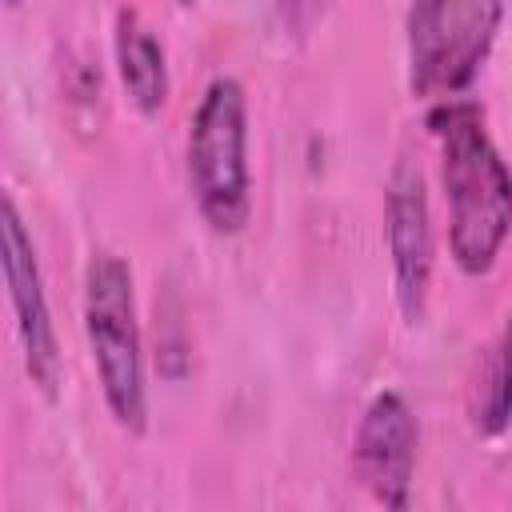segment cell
<instances>
[{
    "label": "cell",
    "mask_w": 512,
    "mask_h": 512,
    "mask_svg": "<svg viewBox=\"0 0 512 512\" xmlns=\"http://www.w3.org/2000/svg\"><path fill=\"white\" fill-rule=\"evenodd\" d=\"M428 132L440 152L448 256L464 276H488L512 232V168L468 96L428 104Z\"/></svg>",
    "instance_id": "cell-1"
},
{
    "label": "cell",
    "mask_w": 512,
    "mask_h": 512,
    "mask_svg": "<svg viewBox=\"0 0 512 512\" xmlns=\"http://www.w3.org/2000/svg\"><path fill=\"white\" fill-rule=\"evenodd\" d=\"M84 340L100 380V396L120 432L144 436L148 428V380H144V332L136 312V284L124 256L100 248L84 264Z\"/></svg>",
    "instance_id": "cell-2"
},
{
    "label": "cell",
    "mask_w": 512,
    "mask_h": 512,
    "mask_svg": "<svg viewBox=\"0 0 512 512\" xmlns=\"http://www.w3.org/2000/svg\"><path fill=\"white\" fill-rule=\"evenodd\" d=\"M188 188L216 236H236L252 216L248 92L236 76H212L188 120Z\"/></svg>",
    "instance_id": "cell-3"
},
{
    "label": "cell",
    "mask_w": 512,
    "mask_h": 512,
    "mask_svg": "<svg viewBox=\"0 0 512 512\" xmlns=\"http://www.w3.org/2000/svg\"><path fill=\"white\" fill-rule=\"evenodd\" d=\"M508 0H408L404 56L412 96L440 104L472 88L500 36Z\"/></svg>",
    "instance_id": "cell-4"
},
{
    "label": "cell",
    "mask_w": 512,
    "mask_h": 512,
    "mask_svg": "<svg viewBox=\"0 0 512 512\" xmlns=\"http://www.w3.org/2000/svg\"><path fill=\"white\" fill-rule=\"evenodd\" d=\"M384 244L392 264V296L404 324H420L428 308L432 268H436V236L428 184L416 160L400 156L384 184Z\"/></svg>",
    "instance_id": "cell-5"
},
{
    "label": "cell",
    "mask_w": 512,
    "mask_h": 512,
    "mask_svg": "<svg viewBox=\"0 0 512 512\" xmlns=\"http://www.w3.org/2000/svg\"><path fill=\"white\" fill-rule=\"evenodd\" d=\"M4 284H8V304L16 320V340L24 352V368L44 400H56L60 392V340L36 260V244L20 220V208L12 196H4Z\"/></svg>",
    "instance_id": "cell-6"
},
{
    "label": "cell",
    "mask_w": 512,
    "mask_h": 512,
    "mask_svg": "<svg viewBox=\"0 0 512 512\" xmlns=\"http://www.w3.org/2000/svg\"><path fill=\"white\" fill-rule=\"evenodd\" d=\"M416 448H420V424L412 404L392 388L376 392L360 412L356 440H352V468L376 504L408 508Z\"/></svg>",
    "instance_id": "cell-7"
},
{
    "label": "cell",
    "mask_w": 512,
    "mask_h": 512,
    "mask_svg": "<svg viewBox=\"0 0 512 512\" xmlns=\"http://www.w3.org/2000/svg\"><path fill=\"white\" fill-rule=\"evenodd\" d=\"M112 60H116V76H120V88H124L128 104L144 120H156L164 112V104H168V56H164V44L140 20L136 8H120L116 12Z\"/></svg>",
    "instance_id": "cell-8"
},
{
    "label": "cell",
    "mask_w": 512,
    "mask_h": 512,
    "mask_svg": "<svg viewBox=\"0 0 512 512\" xmlns=\"http://www.w3.org/2000/svg\"><path fill=\"white\" fill-rule=\"evenodd\" d=\"M468 424L484 440L504 436L512 424V316L476 352L468 376Z\"/></svg>",
    "instance_id": "cell-9"
},
{
    "label": "cell",
    "mask_w": 512,
    "mask_h": 512,
    "mask_svg": "<svg viewBox=\"0 0 512 512\" xmlns=\"http://www.w3.org/2000/svg\"><path fill=\"white\" fill-rule=\"evenodd\" d=\"M328 4H332V0H272L280 32H284L288 40H296V44H300V40H308V36L320 28V20H324Z\"/></svg>",
    "instance_id": "cell-10"
},
{
    "label": "cell",
    "mask_w": 512,
    "mask_h": 512,
    "mask_svg": "<svg viewBox=\"0 0 512 512\" xmlns=\"http://www.w3.org/2000/svg\"><path fill=\"white\" fill-rule=\"evenodd\" d=\"M4 4H8V8H20V4H24V0H4Z\"/></svg>",
    "instance_id": "cell-11"
},
{
    "label": "cell",
    "mask_w": 512,
    "mask_h": 512,
    "mask_svg": "<svg viewBox=\"0 0 512 512\" xmlns=\"http://www.w3.org/2000/svg\"><path fill=\"white\" fill-rule=\"evenodd\" d=\"M180 4H184V8H188V4H196V0H180Z\"/></svg>",
    "instance_id": "cell-12"
}]
</instances>
